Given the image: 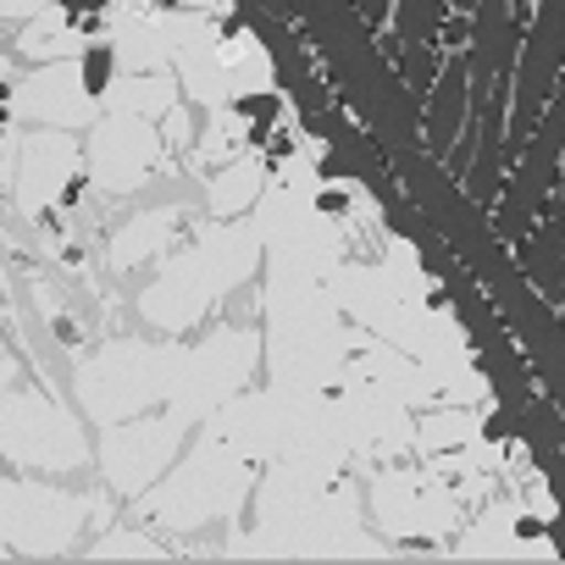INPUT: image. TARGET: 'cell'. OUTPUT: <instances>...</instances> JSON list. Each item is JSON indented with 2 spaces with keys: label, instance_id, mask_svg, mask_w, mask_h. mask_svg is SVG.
I'll list each match as a JSON object with an SVG mask.
<instances>
[{
  "label": "cell",
  "instance_id": "1",
  "mask_svg": "<svg viewBox=\"0 0 565 565\" xmlns=\"http://www.w3.org/2000/svg\"><path fill=\"white\" fill-rule=\"evenodd\" d=\"M471 62L455 51L449 62H438V78H433V89H427V117H422V128H427V145L444 156L449 145H455V134H460V122H466V100H471Z\"/></svg>",
  "mask_w": 565,
  "mask_h": 565
},
{
  "label": "cell",
  "instance_id": "2",
  "mask_svg": "<svg viewBox=\"0 0 565 565\" xmlns=\"http://www.w3.org/2000/svg\"><path fill=\"white\" fill-rule=\"evenodd\" d=\"M444 18H449V0H394L388 7V34L399 45H433Z\"/></svg>",
  "mask_w": 565,
  "mask_h": 565
},
{
  "label": "cell",
  "instance_id": "3",
  "mask_svg": "<svg viewBox=\"0 0 565 565\" xmlns=\"http://www.w3.org/2000/svg\"><path fill=\"white\" fill-rule=\"evenodd\" d=\"M438 62H444V51H433V45H405V51L394 56V67H399V78H405L411 95H427V89H433Z\"/></svg>",
  "mask_w": 565,
  "mask_h": 565
},
{
  "label": "cell",
  "instance_id": "4",
  "mask_svg": "<svg viewBox=\"0 0 565 565\" xmlns=\"http://www.w3.org/2000/svg\"><path fill=\"white\" fill-rule=\"evenodd\" d=\"M471 34H477V23H471L466 12H449V18L438 23V34H433V40H438L433 51H449V56H455V51H466V45H471Z\"/></svg>",
  "mask_w": 565,
  "mask_h": 565
},
{
  "label": "cell",
  "instance_id": "5",
  "mask_svg": "<svg viewBox=\"0 0 565 565\" xmlns=\"http://www.w3.org/2000/svg\"><path fill=\"white\" fill-rule=\"evenodd\" d=\"M106 73H111V51H106V45H95V51L84 56V89H89V95H100V89H106Z\"/></svg>",
  "mask_w": 565,
  "mask_h": 565
},
{
  "label": "cell",
  "instance_id": "6",
  "mask_svg": "<svg viewBox=\"0 0 565 565\" xmlns=\"http://www.w3.org/2000/svg\"><path fill=\"white\" fill-rule=\"evenodd\" d=\"M388 7L394 0H355V12H361L366 29H388Z\"/></svg>",
  "mask_w": 565,
  "mask_h": 565
},
{
  "label": "cell",
  "instance_id": "7",
  "mask_svg": "<svg viewBox=\"0 0 565 565\" xmlns=\"http://www.w3.org/2000/svg\"><path fill=\"white\" fill-rule=\"evenodd\" d=\"M238 111H244V117H266V122H271V117H277V100H271V95H244V100H238Z\"/></svg>",
  "mask_w": 565,
  "mask_h": 565
},
{
  "label": "cell",
  "instance_id": "8",
  "mask_svg": "<svg viewBox=\"0 0 565 565\" xmlns=\"http://www.w3.org/2000/svg\"><path fill=\"white\" fill-rule=\"evenodd\" d=\"M477 7H482V0H449V12H466V18H471Z\"/></svg>",
  "mask_w": 565,
  "mask_h": 565
},
{
  "label": "cell",
  "instance_id": "9",
  "mask_svg": "<svg viewBox=\"0 0 565 565\" xmlns=\"http://www.w3.org/2000/svg\"><path fill=\"white\" fill-rule=\"evenodd\" d=\"M67 7H89V12H100V7H106V0H67Z\"/></svg>",
  "mask_w": 565,
  "mask_h": 565
},
{
  "label": "cell",
  "instance_id": "10",
  "mask_svg": "<svg viewBox=\"0 0 565 565\" xmlns=\"http://www.w3.org/2000/svg\"><path fill=\"white\" fill-rule=\"evenodd\" d=\"M7 95H12V89H7V84H0V106H7Z\"/></svg>",
  "mask_w": 565,
  "mask_h": 565
},
{
  "label": "cell",
  "instance_id": "11",
  "mask_svg": "<svg viewBox=\"0 0 565 565\" xmlns=\"http://www.w3.org/2000/svg\"><path fill=\"white\" fill-rule=\"evenodd\" d=\"M0 128H7V106H0Z\"/></svg>",
  "mask_w": 565,
  "mask_h": 565
}]
</instances>
